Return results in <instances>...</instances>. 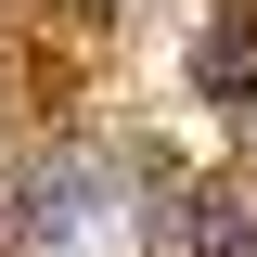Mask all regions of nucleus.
Listing matches in <instances>:
<instances>
[{
    "instance_id": "f257e3e1",
    "label": "nucleus",
    "mask_w": 257,
    "mask_h": 257,
    "mask_svg": "<svg viewBox=\"0 0 257 257\" xmlns=\"http://www.w3.org/2000/svg\"><path fill=\"white\" fill-rule=\"evenodd\" d=\"M180 257H257V219L231 206V193H193L180 206Z\"/></svg>"
}]
</instances>
